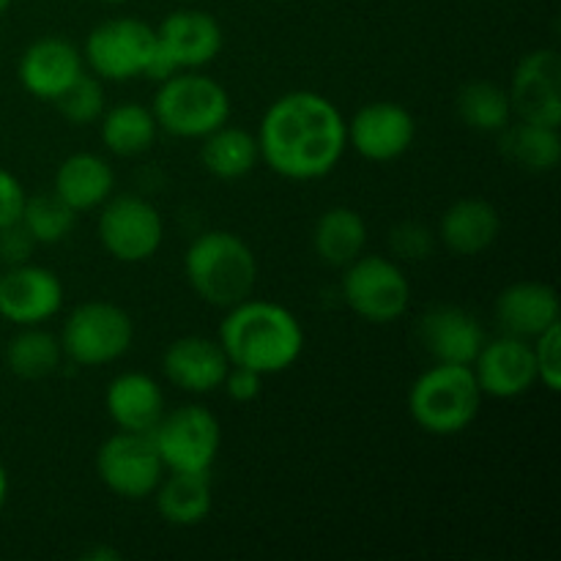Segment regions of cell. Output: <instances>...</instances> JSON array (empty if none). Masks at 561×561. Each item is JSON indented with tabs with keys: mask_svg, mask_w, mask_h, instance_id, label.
I'll use <instances>...</instances> for the list:
<instances>
[{
	"mask_svg": "<svg viewBox=\"0 0 561 561\" xmlns=\"http://www.w3.org/2000/svg\"><path fill=\"white\" fill-rule=\"evenodd\" d=\"M99 124V137L102 146L115 157H140L153 146L159 135L157 118H153L151 107L140 102H121L113 104L102 113Z\"/></svg>",
	"mask_w": 561,
	"mask_h": 561,
	"instance_id": "4316f807",
	"label": "cell"
},
{
	"mask_svg": "<svg viewBox=\"0 0 561 561\" xmlns=\"http://www.w3.org/2000/svg\"><path fill=\"white\" fill-rule=\"evenodd\" d=\"M367 222L356 208L332 206L316 219L312 250L327 266L345 268L365 252Z\"/></svg>",
	"mask_w": 561,
	"mask_h": 561,
	"instance_id": "d4e9b609",
	"label": "cell"
},
{
	"mask_svg": "<svg viewBox=\"0 0 561 561\" xmlns=\"http://www.w3.org/2000/svg\"><path fill=\"white\" fill-rule=\"evenodd\" d=\"M88 561H118L121 553L118 551H110V548H93V551L85 553Z\"/></svg>",
	"mask_w": 561,
	"mask_h": 561,
	"instance_id": "74e56055",
	"label": "cell"
},
{
	"mask_svg": "<svg viewBox=\"0 0 561 561\" xmlns=\"http://www.w3.org/2000/svg\"><path fill=\"white\" fill-rule=\"evenodd\" d=\"M96 477L110 493L126 502H140L157 491L164 477L151 433L118 431L96 449Z\"/></svg>",
	"mask_w": 561,
	"mask_h": 561,
	"instance_id": "8fae6325",
	"label": "cell"
},
{
	"mask_svg": "<svg viewBox=\"0 0 561 561\" xmlns=\"http://www.w3.org/2000/svg\"><path fill=\"white\" fill-rule=\"evenodd\" d=\"M77 211L69 203L60 201L55 192H42V195H27L22 206L20 225L31 233L36 244H58L66 241L75 230Z\"/></svg>",
	"mask_w": 561,
	"mask_h": 561,
	"instance_id": "4dcf8cb0",
	"label": "cell"
},
{
	"mask_svg": "<svg viewBox=\"0 0 561 561\" xmlns=\"http://www.w3.org/2000/svg\"><path fill=\"white\" fill-rule=\"evenodd\" d=\"M99 211V244L118 263H146L164 241V219L151 201L140 195H113Z\"/></svg>",
	"mask_w": 561,
	"mask_h": 561,
	"instance_id": "9c48e42d",
	"label": "cell"
},
{
	"mask_svg": "<svg viewBox=\"0 0 561 561\" xmlns=\"http://www.w3.org/2000/svg\"><path fill=\"white\" fill-rule=\"evenodd\" d=\"M5 367L22 381H38L58 370L64 359L60 340L42 327H20V332L5 343Z\"/></svg>",
	"mask_w": 561,
	"mask_h": 561,
	"instance_id": "f1b7e54d",
	"label": "cell"
},
{
	"mask_svg": "<svg viewBox=\"0 0 561 561\" xmlns=\"http://www.w3.org/2000/svg\"><path fill=\"white\" fill-rule=\"evenodd\" d=\"M436 236L453 255H482L502 236V214L485 197H463L442 214Z\"/></svg>",
	"mask_w": 561,
	"mask_h": 561,
	"instance_id": "44dd1931",
	"label": "cell"
},
{
	"mask_svg": "<svg viewBox=\"0 0 561 561\" xmlns=\"http://www.w3.org/2000/svg\"><path fill=\"white\" fill-rule=\"evenodd\" d=\"M348 148L367 162H394L416 140V118L400 102H370L345 121Z\"/></svg>",
	"mask_w": 561,
	"mask_h": 561,
	"instance_id": "7c38bea8",
	"label": "cell"
},
{
	"mask_svg": "<svg viewBox=\"0 0 561 561\" xmlns=\"http://www.w3.org/2000/svg\"><path fill=\"white\" fill-rule=\"evenodd\" d=\"M157 33L137 16H113L93 27L82 44V60L91 75L110 82H129L146 75Z\"/></svg>",
	"mask_w": 561,
	"mask_h": 561,
	"instance_id": "30bf717a",
	"label": "cell"
},
{
	"mask_svg": "<svg viewBox=\"0 0 561 561\" xmlns=\"http://www.w3.org/2000/svg\"><path fill=\"white\" fill-rule=\"evenodd\" d=\"M422 348L436 362H453V365H471L485 345L488 334L477 316L463 307H433L420 318L416 327Z\"/></svg>",
	"mask_w": 561,
	"mask_h": 561,
	"instance_id": "d6986e66",
	"label": "cell"
},
{
	"mask_svg": "<svg viewBox=\"0 0 561 561\" xmlns=\"http://www.w3.org/2000/svg\"><path fill=\"white\" fill-rule=\"evenodd\" d=\"M502 135V153L526 173H551L561 159L559 126L513 121Z\"/></svg>",
	"mask_w": 561,
	"mask_h": 561,
	"instance_id": "83f0119b",
	"label": "cell"
},
{
	"mask_svg": "<svg viewBox=\"0 0 561 561\" xmlns=\"http://www.w3.org/2000/svg\"><path fill=\"white\" fill-rule=\"evenodd\" d=\"M64 307L58 274L36 263H16L0 272V318L20 327H42Z\"/></svg>",
	"mask_w": 561,
	"mask_h": 561,
	"instance_id": "5bb4252c",
	"label": "cell"
},
{
	"mask_svg": "<svg viewBox=\"0 0 561 561\" xmlns=\"http://www.w3.org/2000/svg\"><path fill=\"white\" fill-rule=\"evenodd\" d=\"M389 247H392V255L398 261L420 263L436 247V233H433L427 225L416 222V219H405V222L394 225L392 236H389Z\"/></svg>",
	"mask_w": 561,
	"mask_h": 561,
	"instance_id": "d6a6232c",
	"label": "cell"
},
{
	"mask_svg": "<svg viewBox=\"0 0 561 561\" xmlns=\"http://www.w3.org/2000/svg\"><path fill=\"white\" fill-rule=\"evenodd\" d=\"M493 312L502 334L535 340L537 334L559 323V296L553 285L540 279H520L499 294Z\"/></svg>",
	"mask_w": 561,
	"mask_h": 561,
	"instance_id": "ffe728a7",
	"label": "cell"
},
{
	"mask_svg": "<svg viewBox=\"0 0 561 561\" xmlns=\"http://www.w3.org/2000/svg\"><path fill=\"white\" fill-rule=\"evenodd\" d=\"M184 277L206 305L228 310L255 290L257 257L241 236L206 230L186 247Z\"/></svg>",
	"mask_w": 561,
	"mask_h": 561,
	"instance_id": "3957f363",
	"label": "cell"
},
{
	"mask_svg": "<svg viewBox=\"0 0 561 561\" xmlns=\"http://www.w3.org/2000/svg\"><path fill=\"white\" fill-rule=\"evenodd\" d=\"M33 247H36V241L31 239V233L20 222L0 228V263H9V266L27 263Z\"/></svg>",
	"mask_w": 561,
	"mask_h": 561,
	"instance_id": "8d00e7d4",
	"label": "cell"
},
{
	"mask_svg": "<svg viewBox=\"0 0 561 561\" xmlns=\"http://www.w3.org/2000/svg\"><path fill=\"white\" fill-rule=\"evenodd\" d=\"M0 272H3V263H0Z\"/></svg>",
	"mask_w": 561,
	"mask_h": 561,
	"instance_id": "b9f144b4",
	"label": "cell"
},
{
	"mask_svg": "<svg viewBox=\"0 0 561 561\" xmlns=\"http://www.w3.org/2000/svg\"><path fill=\"white\" fill-rule=\"evenodd\" d=\"M25 186L11 170L0 168V228L20 222L22 206H25Z\"/></svg>",
	"mask_w": 561,
	"mask_h": 561,
	"instance_id": "d590c367",
	"label": "cell"
},
{
	"mask_svg": "<svg viewBox=\"0 0 561 561\" xmlns=\"http://www.w3.org/2000/svg\"><path fill=\"white\" fill-rule=\"evenodd\" d=\"M55 107L64 115L69 124L75 126H88L96 124L102 118V113L107 110V93H104V80H99L96 75H88L82 71L58 99H55Z\"/></svg>",
	"mask_w": 561,
	"mask_h": 561,
	"instance_id": "1f68e13d",
	"label": "cell"
},
{
	"mask_svg": "<svg viewBox=\"0 0 561 561\" xmlns=\"http://www.w3.org/2000/svg\"><path fill=\"white\" fill-rule=\"evenodd\" d=\"M64 359L80 367L113 365L135 343V321L121 305L91 299L77 305L60 329Z\"/></svg>",
	"mask_w": 561,
	"mask_h": 561,
	"instance_id": "8992f818",
	"label": "cell"
},
{
	"mask_svg": "<svg viewBox=\"0 0 561 561\" xmlns=\"http://www.w3.org/2000/svg\"><path fill=\"white\" fill-rule=\"evenodd\" d=\"M151 496L159 518L179 529L201 526L214 507L211 477L197 471H164Z\"/></svg>",
	"mask_w": 561,
	"mask_h": 561,
	"instance_id": "cb8c5ba5",
	"label": "cell"
},
{
	"mask_svg": "<svg viewBox=\"0 0 561 561\" xmlns=\"http://www.w3.org/2000/svg\"><path fill=\"white\" fill-rule=\"evenodd\" d=\"M157 47L179 71L203 69L222 53L225 33L217 16L201 9H179L164 16L157 27Z\"/></svg>",
	"mask_w": 561,
	"mask_h": 561,
	"instance_id": "e0dca14e",
	"label": "cell"
},
{
	"mask_svg": "<svg viewBox=\"0 0 561 561\" xmlns=\"http://www.w3.org/2000/svg\"><path fill=\"white\" fill-rule=\"evenodd\" d=\"M99 3H110V5H115V3H126V0H99Z\"/></svg>",
	"mask_w": 561,
	"mask_h": 561,
	"instance_id": "60d3db41",
	"label": "cell"
},
{
	"mask_svg": "<svg viewBox=\"0 0 561 561\" xmlns=\"http://www.w3.org/2000/svg\"><path fill=\"white\" fill-rule=\"evenodd\" d=\"M53 192L69 203L77 214L93 211L107 203L115 192L113 164L91 151H77L58 164L53 179Z\"/></svg>",
	"mask_w": 561,
	"mask_h": 561,
	"instance_id": "603a6c76",
	"label": "cell"
},
{
	"mask_svg": "<svg viewBox=\"0 0 561 561\" xmlns=\"http://www.w3.org/2000/svg\"><path fill=\"white\" fill-rule=\"evenodd\" d=\"M230 365L250 367L263 378L285 373L305 354V327L288 307L244 299L225 310L217 334Z\"/></svg>",
	"mask_w": 561,
	"mask_h": 561,
	"instance_id": "7a4b0ae2",
	"label": "cell"
},
{
	"mask_svg": "<svg viewBox=\"0 0 561 561\" xmlns=\"http://www.w3.org/2000/svg\"><path fill=\"white\" fill-rule=\"evenodd\" d=\"M164 471H197L208 474L222 447V425L217 414L201 403H186L164 411L151 431Z\"/></svg>",
	"mask_w": 561,
	"mask_h": 561,
	"instance_id": "52a82bcc",
	"label": "cell"
},
{
	"mask_svg": "<svg viewBox=\"0 0 561 561\" xmlns=\"http://www.w3.org/2000/svg\"><path fill=\"white\" fill-rule=\"evenodd\" d=\"M104 409L118 431L151 433L162 420L164 392L148 373H121L104 389Z\"/></svg>",
	"mask_w": 561,
	"mask_h": 561,
	"instance_id": "7402d4cb",
	"label": "cell"
},
{
	"mask_svg": "<svg viewBox=\"0 0 561 561\" xmlns=\"http://www.w3.org/2000/svg\"><path fill=\"white\" fill-rule=\"evenodd\" d=\"M255 137L261 162L288 181L327 179L348 148L343 113L316 91H290L274 99Z\"/></svg>",
	"mask_w": 561,
	"mask_h": 561,
	"instance_id": "6da1fadb",
	"label": "cell"
},
{
	"mask_svg": "<svg viewBox=\"0 0 561 561\" xmlns=\"http://www.w3.org/2000/svg\"><path fill=\"white\" fill-rule=\"evenodd\" d=\"M230 359L219 340L206 334L175 337L162 354V373L175 389L190 394H211L222 387Z\"/></svg>",
	"mask_w": 561,
	"mask_h": 561,
	"instance_id": "ac0fdd59",
	"label": "cell"
},
{
	"mask_svg": "<svg viewBox=\"0 0 561 561\" xmlns=\"http://www.w3.org/2000/svg\"><path fill=\"white\" fill-rule=\"evenodd\" d=\"M11 3H14V0H0V16L11 9Z\"/></svg>",
	"mask_w": 561,
	"mask_h": 561,
	"instance_id": "ab89813d",
	"label": "cell"
},
{
	"mask_svg": "<svg viewBox=\"0 0 561 561\" xmlns=\"http://www.w3.org/2000/svg\"><path fill=\"white\" fill-rule=\"evenodd\" d=\"M531 351H535L537 365V383L546 387L548 392L557 394L561 389V327L546 329L531 340Z\"/></svg>",
	"mask_w": 561,
	"mask_h": 561,
	"instance_id": "836d02e7",
	"label": "cell"
},
{
	"mask_svg": "<svg viewBox=\"0 0 561 561\" xmlns=\"http://www.w3.org/2000/svg\"><path fill=\"white\" fill-rule=\"evenodd\" d=\"M343 299L367 323H394L409 312L411 283L403 266L387 255H365L343 268Z\"/></svg>",
	"mask_w": 561,
	"mask_h": 561,
	"instance_id": "ba28073f",
	"label": "cell"
},
{
	"mask_svg": "<svg viewBox=\"0 0 561 561\" xmlns=\"http://www.w3.org/2000/svg\"><path fill=\"white\" fill-rule=\"evenodd\" d=\"M510 104L518 121L561 126V58L553 47H537L515 64Z\"/></svg>",
	"mask_w": 561,
	"mask_h": 561,
	"instance_id": "4fadbf2b",
	"label": "cell"
},
{
	"mask_svg": "<svg viewBox=\"0 0 561 561\" xmlns=\"http://www.w3.org/2000/svg\"><path fill=\"white\" fill-rule=\"evenodd\" d=\"M261 162L257 137L241 126L222 124L201 140V164L219 181H239Z\"/></svg>",
	"mask_w": 561,
	"mask_h": 561,
	"instance_id": "484cf974",
	"label": "cell"
},
{
	"mask_svg": "<svg viewBox=\"0 0 561 561\" xmlns=\"http://www.w3.org/2000/svg\"><path fill=\"white\" fill-rule=\"evenodd\" d=\"M85 71L82 53L64 36H42L22 49L16 80L42 102H55Z\"/></svg>",
	"mask_w": 561,
	"mask_h": 561,
	"instance_id": "2e32d148",
	"label": "cell"
},
{
	"mask_svg": "<svg viewBox=\"0 0 561 561\" xmlns=\"http://www.w3.org/2000/svg\"><path fill=\"white\" fill-rule=\"evenodd\" d=\"M151 113L159 131L181 140H203L230 121V93L222 82L201 69H186L157 82Z\"/></svg>",
	"mask_w": 561,
	"mask_h": 561,
	"instance_id": "5b68a950",
	"label": "cell"
},
{
	"mask_svg": "<svg viewBox=\"0 0 561 561\" xmlns=\"http://www.w3.org/2000/svg\"><path fill=\"white\" fill-rule=\"evenodd\" d=\"M225 394H228L233 403H252V400L261 398L263 392V376L261 373L250 370V367H239V365H230L228 376L222 381Z\"/></svg>",
	"mask_w": 561,
	"mask_h": 561,
	"instance_id": "e575fe53",
	"label": "cell"
},
{
	"mask_svg": "<svg viewBox=\"0 0 561 561\" xmlns=\"http://www.w3.org/2000/svg\"><path fill=\"white\" fill-rule=\"evenodd\" d=\"M9 471L3 469V463H0V510L5 507V502H9Z\"/></svg>",
	"mask_w": 561,
	"mask_h": 561,
	"instance_id": "f35d334b",
	"label": "cell"
},
{
	"mask_svg": "<svg viewBox=\"0 0 561 561\" xmlns=\"http://www.w3.org/2000/svg\"><path fill=\"white\" fill-rule=\"evenodd\" d=\"M455 107H458L460 121L482 135H499L515 121L507 88L491 80L466 82L458 91Z\"/></svg>",
	"mask_w": 561,
	"mask_h": 561,
	"instance_id": "f546056e",
	"label": "cell"
},
{
	"mask_svg": "<svg viewBox=\"0 0 561 561\" xmlns=\"http://www.w3.org/2000/svg\"><path fill=\"white\" fill-rule=\"evenodd\" d=\"M482 398L515 400L537 387V365L531 340L502 334L496 340H485L477 359L471 362Z\"/></svg>",
	"mask_w": 561,
	"mask_h": 561,
	"instance_id": "9a60e30c",
	"label": "cell"
},
{
	"mask_svg": "<svg viewBox=\"0 0 561 561\" xmlns=\"http://www.w3.org/2000/svg\"><path fill=\"white\" fill-rule=\"evenodd\" d=\"M482 389L471 365L436 362L414 378L409 414L431 436H458L480 416Z\"/></svg>",
	"mask_w": 561,
	"mask_h": 561,
	"instance_id": "277c9868",
	"label": "cell"
}]
</instances>
